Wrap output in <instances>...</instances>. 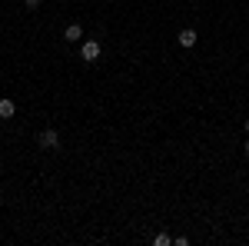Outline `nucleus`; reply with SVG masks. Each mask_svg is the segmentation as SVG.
Instances as JSON below:
<instances>
[{"mask_svg":"<svg viewBox=\"0 0 249 246\" xmlns=\"http://www.w3.org/2000/svg\"><path fill=\"white\" fill-rule=\"evenodd\" d=\"M14 114H17V107H14V100H7V96H3V100H0V120H10Z\"/></svg>","mask_w":249,"mask_h":246,"instance_id":"obj_5","label":"nucleus"},{"mask_svg":"<svg viewBox=\"0 0 249 246\" xmlns=\"http://www.w3.org/2000/svg\"><path fill=\"white\" fill-rule=\"evenodd\" d=\"M179 47H196V30L193 27H186V30H179Z\"/></svg>","mask_w":249,"mask_h":246,"instance_id":"obj_4","label":"nucleus"},{"mask_svg":"<svg viewBox=\"0 0 249 246\" xmlns=\"http://www.w3.org/2000/svg\"><path fill=\"white\" fill-rule=\"evenodd\" d=\"M63 40H67V43H80V40H83V27H80V23H70V27L63 30Z\"/></svg>","mask_w":249,"mask_h":246,"instance_id":"obj_3","label":"nucleus"},{"mask_svg":"<svg viewBox=\"0 0 249 246\" xmlns=\"http://www.w3.org/2000/svg\"><path fill=\"white\" fill-rule=\"evenodd\" d=\"M23 7H30V10H37V7H40V0H23Z\"/></svg>","mask_w":249,"mask_h":246,"instance_id":"obj_7","label":"nucleus"},{"mask_svg":"<svg viewBox=\"0 0 249 246\" xmlns=\"http://www.w3.org/2000/svg\"><path fill=\"white\" fill-rule=\"evenodd\" d=\"M246 156H249V140H246Z\"/></svg>","mask_w":249,"mask_h":246,"instance_id":"obj_9","label":"nucleus"},{"mask_svg":"<svg viewBox=\"0 0 249 246\" xmlns=\"http://www.w3.org/2000/svg\"><path fill=\"white\" fill-rule=\"evenodd\" d=\"M156 246H170L173 240H170V233H156V240H153Z\"/></svg>","mask_w":249,"mask_h":246,"instance_id":"obj_6","label":"nucleus"},{"mask_svg":"<svg viewBox=\"0 0 249 246\" xmlns=\"http://www.w3.org/2000/svg\"><path fill=\"white\" fill-rule=\"evenodd\" d=\"M80 57L87 60V63L100 60V40H83V47H80Z\"/></svg>","mask_w":249,"mask_h":246,"instance_id":"obj_2","label":"nucleus"},{"mask_svg":"<svg viewBox=\"0 0 249 246\" xmlns=\"http://www.w3.org/2000/svg\"><path fill=\"white\" fill-rule=\"evenodd\" d=\"M37 147L40 150H57L60 147V133L53 130V127H50V130H40L37 133Z\"/></svg>","mask_w":249,"mask_h":246,"instance_id":"obj_1","label":"nucleus"},{"mask_svg":"<svg viewBox=\"0 0 249 246\" xmlns=\"http://www.w3.org/2000/svg\"><path fill=\"white\" fill-rule=\"evenodd\" d=\"M243 127H246V133H249V116H246V123H243Z\"/></svg>","mask_w":249,"mask_h":246,"instance_id":"obj_8","label":"nucleus"}]
</instances>
